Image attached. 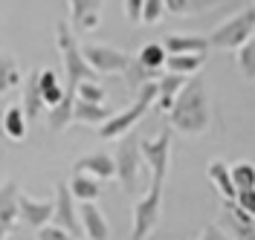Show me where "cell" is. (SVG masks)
<instances>
[{"label":"cell","mask_w":255,"mask_h":240,"mask_svg":"<svg viewBox=\"0 0 255 240\" xmlns=\"http://www.w3.org/2000/svg\"><path fill=\"white\" fill-rule=\"evenodd\" d=\"M209 125H212V113H209L203 81L189 79L168 110V128L177 133H186V136H203Z\"/></svg>","instance_id":"1"},{"label":"cell","mask_w":255,"mask_h":240,"mask_svg":"<svg viewBox=\"0 0 255 240\" xmlns=\"http://www.w3.org/2000/svg\"><path fill=\"white\" fill-rule=\"evenodd\" d=\"M113 179L122 182L125 194H145L151 188V174L139 154V136L125 133L119 139V151L113 157Z\"/></svg>","instance_id":"2"},{"label":"cell","mask_w":255,"mask_h":240,"mask_svg":"<svg viewBox=\"0 0 255 240\" xmlns=\"http://www.w3.org/2000/svg\"><path fill=\"white\" fill-rule=\"evenodd\" d=\"M154 98H157V81H145L130 107H125L122 113H111V116L99 125V139H105V142L122 139L133 125H139V119L148 113V107L154 104Z\"/></svg>","instance_id":"3"},{"label":"cell","mask_w":255,"mask_h":240,"mask_svg":"<svg viewBox=\"0 0 255 240\" xmlns=\"http://www.w3.org/2000/svg\"><path fill=\"white\" fill-rule=\"evenodd\" d=\"M55 41H58V52H61V61H64V76H67V87H76L79 81L99 79L93 70L84 64L81 47L76 44V32H73V29H70L67 23H58V26H55Z\"/></svg>","instance_id":"4"},{"label":"cell","mask_w":255,"mask_h":240,"mask_svg":"<svg viewBox=\"0 0 255 240\" xmlns=\"http://www.w3.org/2000/svg\"><path fill=\"white\" fill-rule=\"evenodd\" d=\"M253 32H255V12L253 6H247L244 12H238V15H232L226 23H221L215 32L209 35V49H235L244 47L247 41H253Z\"/></svg>","instance_id":"5"},{"label":"cell","mask_w":255,"mask_h":240,"mask_svg":"<svg viewBox=\"0 0 255 240\" xmlns=\"http://www.w3.org/2000/svg\"><path fill=\"white\" fill-rule=\"evenodd\" d=\"M171 136L174 130L165 128L157 139H139V154H142L148 174H151V185H165L168 179V165H171Z\"/></svg>","instance_id":"6"},{"label":"cell","mask_w":255,"mask_h":240,"mask_svg":"<svg viewBox=\"0 0 255 240\" xmlns=\"http://www.w3.org/2000/svg\"><path fill=\"white\" fill-rule=\"evenodd\" d=\"M162 214V185H151L148 191L133 203L130 217V240H145L159 223Z\"/></svg>","instance_id":"7"},{"label":"cell","mask_w":255,"mask_h":240,"mask_svg":"<svg viewBox=\"0 0 255 240\" xmlns=\"http://www.w3.org/2000/svg\"><path fill=\"white\" fill-rule=\"evenodd\" d=\"M81 55H84V64L90 67L96 76H122L130 64L128 52L108 47V44H87V47H81Z\"/></svg>","instance_id":"8"},{"label":"cell","mask_w":255,"mask_h":240,"mask_svg":"<svg viewBox=\"0 0 255 240\" xmlns=\"http://www.w3.org/2000/svg\"><path fill=\"white\" fill-rule=\"evenodd\" d=\"M52 223L61 226L64 232H70L73 238L79 240L81 226H79V211H76V200L67 191V182L55 185V208H52Z\"/></svg>","instance_id":"9"},{"label":"cell","mask_w":255,"mask_h":240,"mask_svg":"<svg viewBox=\"0 0 255 240\" xmlns=\"http://www.w3.org/2000/svg\"><path fill=\"white\" fill-rule=\"evenodd\" d=\"M102 3L105 0H67L70 6V29L76 32H93L102 20Z\"/></svg>","instance_id":"10"},{"label":"cell","mask_w":255,"mask_h":240,"mask_svg":"<svg viewBox=\"0 0 255 240\" xmlns=\"http://www.w3.org/2000/svg\"><path fill=\"white\" fill-rule=\"evenodd\" d=\"M52 200H35L29 194H17V220L29 226V229H41V226L52 223Z\"/></svg>","instance_id":"11"},{"label":"cell","mask_w":255,"mask_h":240,"mask_svg":"<svg viewBox=\"0 0 255 240\" xmlns=\"http://www.w3.org/2000/svg\"><path fill=\"white\" fill-rule=\"evenodd\" d=\"M79 226L87 240H111V223L105 217V211L96 203H81L79 208Z\"/></svg>","instance_id":"12"},{"label":"cell","mask_w":255,"mask_h":240,"mask_svg":"<svg viewBox=\"0 0 255 240\" xmlns=\"http://www.w3.org/2000/svg\"><path fill=\"white\" fill-rule=\"evenodd\" d=\"M17 194L20 188L15 179H6L0 185V240H6V235L17 223Z\"/></svg>","instance_id":"13"},{"label":"cell","mask_w":255,"mask_h":240,"mask_svg":"<svg viewBox=\"0 0 255 240\" xmlns=\"http://www.w3.org/2000/svg\"><path fill=\"white\" fill-rule=\"evenodd\" d=\"M73 174H87V176H93V179H99V182L113 179V157L105 154V151L87 154V157L73 162Z\"/></svg>","instance_id":"14"},{"label":"cell","mask_w":255,"mask_h":240,"mask_svg":"<svg viewBox=\"0 0 255 240\" xmlns=\"http://www.w3.org/2000/svg\"><path fill=\"white\" fill-rule=\"evenodd\" d=\"M165 55H206L209 41L203 35H168L162 41Z\"/></svg>","instance_id":"15"},{"label":"cell","mask_w":255,"mask_h":240,"mask_svg":"<svg viewBox=\"0 0 255 240\" xmlns=\"http://www.w3.org/2000/svg\"><path fill=\"white\" fill-rule=\"evenodd\" d=\"M186 81L189 79L174 76V73H165V76H159L157 79V98H154V104H157L159 113L171 110V104H174V98L180 96V90L186 87Z\"/></svg>","instance_id":"16"},{"label":"cell","mask_w":255,"mask_h":240,"mask_svg":"<svg viewBox=\"0 0 255 240\" xmlns=\"http://www.w3.org/2000/svg\"><path fill=\"white\" fill-rule=\"evenodd\" d=\"M35 76H38V93H41V104L44 107H55L58 101L64 98V84L61 79L55 76V70H35Z\"/></svg>","instance_id":"17"},{"label":"cell","mask_w":255,"mask_h":240,"mask_svg":"<svg viewBox=\"0 0 255 240\" xmlns=\"http://www.w3.org/2000/svg\"><path fill=\"white\" fill-rule=\"evenodd\" d=\"M67 191L76 203H96L102 197V182L87 174H73V179L67 182Z\"/></svg>","instance_id":"18"},{"label":"cell","mask_w":255,"mask_h":240,"mask_svg":"<svg viewBox=\"0 0 255 240\" xmlns=\"http://www.w3.org/2000/svg\"><path fill=\"white\" fill-rule=\"evenodd\" d=\"M206 176L212 179V185L218 188V194L223 197V203H232L235 200V185H232V179H229V165L221 160H212L206 165Z\"/></svg>","instance_id":"19"},{"label":"cell","mask_w":255,"mask_h":240,"mask_svg":"<svg viewBox=\"0 0 255 240\" xmlns=\"http://www.w3.org/2000/svg\"><path fill=\"white\" fill-rule=\"evenodd\" d=\"M73 101H76L73 87H64V98L55 107H49V130L52 133H61V130H67V125H73Z\"/></svg>","instance_id":"20"},{"label":"cell","mask_w":255,"mask_h":240,"mask_svg":"<svg viewBox=\"0 0 255 240\" xmlns=\"http://www.w3.org/2000/svg\"><path fill=\"white\" fill-rule=\"evenodd\" d=\"M203 64H206V55H168L162 70L174 73V76H183V79H194Z\"/></svg>","instance_id":"21"},{"label":"cell","mask_w":255,"mask_h":240,"mask_svg":"<svg viewBox=\"0 0 255 240\" xmlns=\"http://www.w3.org/2000/svg\"><path fill=\"white\" fill-rule=\"evenodd\" d=\"M108 116H111V110L105 104H90V101H79V98L73 101V122L76 125H87V128L96 125L99 128Z\"/></svg>","instance_id":"22"},{"label":"cell","mask_w":255,"mask_h":240,"mask_svg":"<svg viewBox=\"0 0 255 240\" xmlns=\"http://www.w3.org/2000/svg\"><path fill=\"white\" fill-rule=\"evenodd\" d=\"M165 3V15H200V12H209L215 6H223L226 0H162Z\"/></svg>","instance_id":"23"},{"label":"cell","mask_w":255,"mask_h":240,"mask_svg":"<svg viewBox=\"0 0 255 240\" xmlns=\"http://www.w3.org/2000/svg\"><path fill=\"white\" fill-rule=\"evenodd\" d=\"M26 130H29V122H26V116H23V107L20 104H12V107H6L3 113V133L9 136V139H26Z\"/></svg>","instance_id":"24"},{"label":"cell","mask_w":255,"mask_h":240,"mask_svg":"<svg viewBox=\"0 0 255 240\" xmlns=\"http://www.w3.org/2000/svg\"><path fill=\"white\" fill-rule=\"evenodd\" d=\"M20 84V67H17L15 55L0 52V96H6L9 90H15Z\"/></svg>","instance_id":"25"},{"label":"cell","mask_w":255,"mask_h":240,"mask_svg":"<svg viewBox=\"0 0 255 240\" xmlns=\"http://www.w3.org/2000/svg\"><path fill=\"white\" fill-rule=\"evenodd\" d=\"M165 49H162V44H145V47H139V52H136V64H142L145 70H151V73H162V64H165Z\"/></svg>","instance_id":"26"},{"label":"cell","mask_w":255,"mask_h":240,"mask_svg":"<svg viewBox=\"0 0 255 240\" xmlns=\"http://www.w3.org/2000/svg\"><path fill=\"white\" fill-rule=\"evenodd\" d=\"M229 179L235 185V191H247L255 185V165L250 160H241L235 165H229Z\"/></svg>","instance_id":"27"},{"label":"cell","mask_w":255,"mask_h":240,"mask_svg":"<svg viewBox=\"0 0 255 240\" xmlns=\"http://www.w3.org/2000/svg\"><path fill=\"white\" fill-rule=\"evenodd\" d=\"M41 110H44V104H41V93H38V76L29 73L26 93H23V116H26V122H29V119H38Z\"/></svg>","instance_id":"28"},{"label":"cell","mask_w":255,"mask_h":240,"mask_svg":"<svg viewBox=\"0 0 255 240\" xmlns=\"http://www.w3.org/2000/svg\"><path fill=\"white\" fill-rule=\"evenodd\" d=\"M73 93L79 101H90V104H105V87L99 84L96 79L90 81H79L76 87H73Z\"/></svg>","instance_id":"29"},{"label":"cell","mask_w":255,"mask_h":240,"mask_svg":"<svg viewBox=\"0 0 255 240\" xmlns=\"http://www.w3.org/2000/svg\"><path fill=\"white\" fill-rule=\"evenodd\" d=\"M122 76H125L128 87H136V90H139V87H142L145 81H154V79H159L162 73H151V70H145L142 64H136V61L130 58V64H128V70L122 73Z\"/></svg>","instance_id":"30"},{"label":"cell","mask_w":255,"mask_h":240,"mask_svg":"<svg viewBox=\"0 0 255 240\" xmlns=\"http://www.w3.org/2000/svg\"><path fill=\"white\" fill-rule=\"evenodd\" d=\"M238 52V70H241V76L247 81H253L255 79V47H253V41H247L244 47L235 49Z\"/></svg>","instance_id":"31"},{"label":"cell","mask_w":255,"mask_h":240,"mask_svg":"<svg viewBox=\"0 0 255 240\" xmlns=\"http://www.w3.org/2000/svg\"><path fill=\"white\" fill-rule=\"evenodd\" d=\"M165 17V3L162 0H142V15H139V23L145 26H154Z\"/></svg>","instance_id":"32"},{"label":"cell","mask_w":255,"mask_h":240,"mask_svg":"<svg viewBox=\"0 0 255 240\" xmlns=\"http://www.w3.org/2000/svg\"><path fill=\"white\" fill-rule=\"evenodd\" d=\"M38 240H76L70 232H64L61 226H55V223H47V226H41L38 229Z\"/></svg>","instance_id":"33"},{"label":"cell","mask_w":255,"mask_h":240,"mask_svg":"<svg viewBox=\"0 0 255 240\" xmlns=\"http://www.w3.org/2000/svg\"><path fill=\"white\" fill-rule=\"evenodd\" d=\"M232 203H235L238 208H244V211H250V214H253V211H255V191H253V188H247V191H238Z\"/></svg>","instance_id":"34"},{"label":"cell","mask_w":255,"mask_h":240,"mask_svg":"<svg viewBox=\"0 0 255 240\" xmlns=\"http://www.w3.org/2000/svg\"><path fill=\"white\" fill-rule=\"evenodd\" d=\"M229 223H232V232H235V238L238 240H255V229L253 226H247V223H235L232 217H226Z\"/></svg>","instance_id":"35"},{"label":"cell","mask_w":255,"mask_h":240,"mask_svg":"<svg viewBox=\"0 0 255 240\" xmlns=\"http://www.w3.org/2000/svg\"><path fill=\"white\" fill-rule=\"evenodd\" d=\"M125 15L130 23H139V15H142V0H125Z\"/></svg>","instance_id":"36"},{"label":"cell","mask_w":255,"mask_h":240,"mask_svg":"<svg viewBox=\"0 0 255 240\" xmlns=\"http://www.w3.org/2000/svg\"><path fill=\"white\" fill-rule=\"evenodd\" d=\"M200 240H226V235H223L218 226H206V229L200 232Z\"/></svg>","instance_id":"37"},{"label":"cell","mask_w":255,"mask_h":240,"mask_svg":"<svg viewBox=\"0 0 255 240\" xmlns=\"http://www.w3.org/2000/svg\"><path fill=\"white\" fill-rule=\"evenodd\" d=\"M79 240H81V238H79ZM84 240H87V238H84Z\"/></svg>","instance_id":"38"}]
</instances>
